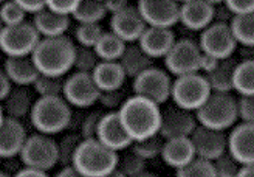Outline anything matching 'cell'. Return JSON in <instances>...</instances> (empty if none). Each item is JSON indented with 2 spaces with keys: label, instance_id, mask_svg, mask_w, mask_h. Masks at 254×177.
<instances>
[{
  "label": "cell",
  "instance_id": "6da1fadb",
  "mask_svg": "<svg viewBox=\"0 0 254 177\" xmlns=\"http://www.w3.org/2000/svg\"><path fill=\"white\" fill-rule=\"evenodd\" d=\"M118 113L124 129L133 142L160 134L163 110L154 101L138 95L129 96Z\"/></svg>",
  "mask_w": 254,
  "mask_h": 177
},
{
  "label": "cell",
  "instance_id": "7a4b0ae2",
  "mask_svg": "<svg viewBox=\"0 0 254 177\" xmlns=\"http://www.w3.org/2000/svg\"><path fill=\"white\" fill-rule=\"evenodd\" d=\"M76 48L73 39L65 34L59 37H42L31 55V59L42 75L65 77L74 69Z\"/></svg>",
  "mask_w": 254,
  "mask_h": 177
},
{
  "label": "cell",
  "instance_id": "3957f363",
  "mask_svg": "<svg viewBox=\"0 0 254 177\" xmlns=\"http://www.w3.org/2000/svg\"><path fill=\"white\" fill-rule=\"evenodd\" d=\"M30 121L33 128L45 135H58L73 123V112L64 96L37 98L33 106Z\"/></svg>",
  "mask_w": 254,
  "mask_h": 177
},
{
  "label": "cell",
  "instance_id": "277c9868",
  "mask_svg": "<svg viewBox=\"0 0 254 177\" xmlns=\"http://www.w3.org/2000/svg\"><path fill=\"white\" fill-rule=\"evenodd\" d=\"M120 154L98 138L82 140L73 160V167L85 177H104L118 168Z\"/></svg>",
  "mask_w": 254,
  "mask_h": 177
},
{
  "label": "cell",
  "instance_id": "5b68a950",
  "mask_svg": "<svg viewBox=\"0 0 254 177\" xmlns=\"http://www.w3.org/2000/svg\"><path fill=\"white\" fill-rule=\"evenodd\" d=\"M195 115L198 124L226 132L228 129H233L240 120L239 99H236L231 93L212 92L206 103L195 112Z\"/></svg>",
  "mask_w": 254,
  "mask_h": 177
},
{
  "label": "cell",
  "instance_id": "8992f818",
  "mask_svg": "<svg viewBox=\"0 0 254 177\" xmlns=\"http://www.w3.org/2000/svg\"><path fill=\"white\" fill-rule=\"evenodd\" d=\"M212 90L205 75L189 73L175 77L172 84V101L175 106L183 107L190 112H197L206 99L211 96Z\"/></svg>",
  "mask_w": 254,
  "mask_h": 177
},
{
  "label": "cell",
  "instance_id": "52a82bcc",
  "mask_svg": "<svg viewBox=\"0 0 254 177\" xmlns=\"http://www.w3.org/2000/svg\"><path fill=\"white\" fill-rule=\"evenodd\" d=\"M41 34L33 22H23L0 30V48L6 58L31 56L37 44L41 42Z\"/></svg>",
  "mask_w": 254,
  "mask_h": 177
},
{
  "label": "cell",
  "instance_id": "ba28073f",
  "mask_svg": "<svg viewBox=\"0 0 254 177\" xmlns=\"http://www.w3.org/2000/svg\"><path fill=\"white\" fill-rule=\"evenodd\" d=\"M19 157L25 167L48 171L59 163V146L52 135L36 132L28 137Z\"/></svg>",
  "mask_w": 254,
  "mask_h": 177
},
{
  "label": "cell",
  "instance_id": "9c48e42d",
  "mask_svg": "<svg viewBox=\"0 0 254 177\" xmlns=\"http://www.w3.org/2000/svg\"><path fill=\"white\" fill-rule=\"evenodd\" d=\"M172 84L169 72L152 66L133 80V93L161 106L172 98Z\"/></svg>",
  "mask_w": 254,
  "mask_h": 177
},
{
  "label": "cell",
  "instance_id": "30bf717a",
  "mask_svg": "<svg viewBox=\"0 0 254 177\" xmlns=\"http://www.w3.org/2000/svg\"><path fill=\"white\" fill-rule=\"evenodd\" d=\"M203 52L200 44L192 39H177L168 56L164 58V64L171 75L182 77L189 73H200Z\"/></svg>",
  "mask_w": 254,
  "mask_h": 177
},
{
  "label": "cell",
  "instance_id": "8fae6325",
  "mask_svg": "<svg viewBox=\"0 0 254 177\" xmlns=\"http://www.w3.org/2000/svg\"><path fill=\"white\" fill-rule=\"evenodd\" d=\"M198 44L203 53L220 61L233 58L239 45L231 30V25L219 22H212L206 30L200 33Z\"/></svg>",
  "mask_w": 254,
  "mask_h": 177
},
{
  "label": "cell",
  "instance_id": "7c38bea8",
  "mask_svg": "<svg viewBox=\"0 0 254 177\" xmlns=\"http://www.w3.org/2000/svg\"><path fill=\"white\" fill-rule=\"evenodd\" d=\"M101 90L93 80L92 73L74 72L65 78L64 98L68 101L71 107L87 109L95 103H99Z\"/></svg>",
  "mask_w": 254,
  "mask_h": 177
},
{
  "label": "cell",
  "instance_id": "4fadbf2b",
  "mask_svg": "<svg viewBox=\"0 0 254 177\" xmlns=\"http://www.w3.org/2000/svg\"><path fill=\"white\" fill-rule=\"evenodd\" d=\"M136 6L147 27L172 28L180 23V3L177 0H138Z\"/></svg>",
  "mask_w": 254,
  "mask_h": 177
},
{
  "label": "cell",
  "instance_id": "5bb4252c",
  "mask_svg": "<svg viewBox=\"0 0 254 177\" xmlns=\"http://www.w3.org/2000/svg\"><path fill=\"white\" fill-rule=\"evenodd\" d=\"M198 126L195 112L186 110L179 106H169L161 113V128L160 135L164 140L169 138L190 137Z\"/></svg>",
  "mask_w": 254,
  "mask_h": 177
},
{
  "label": "cell",
  "instance_id": "9a60e30c",
  "mask_svg": "<svg viewBox=\"0 0 254 177\" xmlns=\"http://www.w3.org/2000/svg\"><path fill=\"white\" fill-rule=\"evenodd\" d=\"M146 28L147 23L136 5H129L110 19V31L120 36L126 44H136Z\"/></svg>",
  "mask_w": 254,
  "mask_h": 177
},
{
  "label": "cell",
  "instance_id": "2e32d148",
  "mask_svg": "<svg viewBox=\"0 0 254 177\" xmlns=\"http://www.w3.org/2000/svg\"><path fill=\"white\" fill-rule=\"evenodd\" d=\"M190 140L195 148L197 157L206 160H217L228 151V135L223 131L211 129L206 126L198 124L194 134L190 135Z\"/></svg>",
  "mask_w": 254,
  "mask_h": 177
},
{
  "label": "cell",
  "instance_id": "e0dca14e",
  "mask_svg": "<svg viewBox=\"0 0 254 177\" xmlns=\"http://www.w3.org/2000/svg\"><path fill=\"white\" fill-rule=\"evenodd\" d=\"M98 140L106 145L107 148L117 151H126L127 148H132L133 140L130 135L127 134L124 126L121 123L118 112H104L103 118H101L99 128H98Z\"/></svg>",
  "mask_w": 254,
  "mask_h": 177
},
{
  "label": "cell",
  "instance_id": "ac0fdd59",
  "mask_svg": "<svg viewBox=\"0 0 254 177\" xmlns=\"http://www.w3.org/2000/svg\"><path fill=\"white\" fill-rule=\"evenodd\" d=\"M27 129L20 120L2 115L0 126V156L2 159H14L20 156L22 149L28 140Z\"/></svg>",
  "mask_w": 254,
  "mask_h": 177
},
{
  "label": "cell",
  "instance_id": "d6986e66",
  "mask_svg": "<svg viewBox=\"0 0 254 177\" xmlns=\"http://www.w3.org/2000/svg\"><path fill=\"white\" fill-rule=\"evenodd\" d=\"M228 151L240 165L254 163V124L237 123L228 135Z\"/></svg>",
  "mask_w": 254,
  "mask_h": 177
},
{
  "label": "cell",
  "instance_id": "ffe728a7",
  "mask_svg": "<svg viewBox=\"0 0 254 177\" xmlns=\"http://www.w3.org/2000/svg\"><path fill=\"white\" fill-rule=\"evenodd\" d=\"M214 22V6L206 0H189L180 5V23L186 30L203 31Z\"/></svg>",
  "mask_w": 254,
  "mask_h": 177
},
{
  "label": "cell",
  "instance_id": "44dd1931",
  "mask_svg": "<svg viewBox=\"0 0 254 177\" xmlns=\"http://www.w3.org/2000/svg\"><path fill=\"white\" fill-rule=\"evenodd\" d=\"M177 37L172 28H158V27H147L143 33L141 39L138 41L139 47L152 58H166L171 48L174 47Z\"/></svg>",
  "mask_w": 254,
  "mask_h": 177
},
{
  "label": "cell",
  "instance_id": "7402d4cb",
  "mask_svg": "<svg viewBox=\"0 0 254 177\" xmlns=\"http://www.w3.org/2000/svg\"><path fill=\"white\" fill-rule=\"evenodd\" d=\"M197 157L195 148L192 145L190 137H182V138H169L164 140L161 159L168 167L180 170L186 167L189 162H192Z\"/></svg>",
  "mask_w": 254,
  "mask_h": 177
},
{
  "label": "cell",
  "instance_id": "603a6c76",
  "mask_svg": "<svg viewBox=\"0 0 254 177\" xmlns=\"http://www.w3.org/2000/svg\"><path fill=\"white\" fill-rule=\"evenodd\" d=\"M36 30L39 31L41 37H59L65 36V33L70 30L71 17L58 14L52 9H42L37 14L33 16V20Z\"/></svg>",
  "mask_w": 254,
  "mask_h": 177
},
{
  "label": "cell",
  "instance_id": "cb8c5ba5",
  "mask_svg": "<svg viewBox=\"0 0 254 177\" xmlns=\"http://www.w3.org/2000/svg\"><path fill=\"white\" fill-rule=\"evenodd\" d=\"M3 72L11 78L17 87H28L36 83L39 77V70H37L34 61L31 56H20V58H6Z\"/></svg>",
  "mask_w": 254,
  "mask_h": 177
},
{
  "label": "cell",
  "instance_id": "d4e9b609",
  "mask_svg": "<svg viewBox=\"0 0 254 177\" xmlns=\"http://www.w3.org/2000/svg\"><path fill=\"white\" fill-rule=\"evenodd\" d=\"M92 75L101 92L120 90L127 78L118 61H101Z\"/></svg>",
  "mask_w": 254,
  "mask_h": 177
},
{
  "label": "cell",
  "instance_id": "484cf974",
  "mask_svg": "<svg viewBox=\"0 0 254 177\" xmlns=\"http://www.w3.org/2000/svg\"><path fill=\"white\" fill-rule=\"evenodd\" d=\"M123 70L126 72L127 78H136L143 72L154 66V59H152L144 50L139 47V44H127L121 59L118 61Z\"/></svg>",
  "mask_w": 254,
  "mask_h": 177
},
{
  "label": "cell",
  "instance_id": "4316f807",
  "mask_svg": "<svg viewBox=\"0 0 254 177\" xmlns=\"http://www.w3.org/2000/svg\"><path fill=\"white\" fill-rule=\"evenodd\" d=\"M34 103L36 101H33L31 93L28 92L27 87L16 86L11 95L6 99H3V115L16 120L30 117Z\"/></svg>",
  "mask_w": 254,
  "mask_h": 177
},
{
  "label": "cell",
  "instance_id": "83f0119b",
  "mask_svg": "<svg viewBox=\"0 0 254 177\" xmlns=\"http://www.w3.org/2000/svg\"><path fill=\"white\" fill-rule=\"evenodd\" d=\"M237 67V61L233 58L220 61L214 72L205 75L211 90L215 93H231L234 90V72Z\"/></svg>",
  "mask_w": 254,
  "mask_h": 177
},
{
  "label": "cell",
  "instance_id": "f1b7e54d",
  "mask_svg": "<svg viewBox=\"0 0 254 177\" xmlns=\"http://www.w3.org/2000/svg\"><path fill=\"white\" fill-rule=\"evenodd\" d=\"M127 44L113 31H104L103 37L95 47V52L101 61H120Z\"/></svg>",
  "mask_w": 254,
  "mask_h": 177
},
{
  "label": "cell",
  "instance_id": "f546056e",
  "mask_svg": "<svg viewBox=\"0 0 254 177\" xmlns=\"http://www.w3.org/2000/svg\"><path fill=\"white\" fill-rule=\"evenodd\" d=\"M234 92H237L239 96H254V59H242L237 62Z\"/></svg>",
  "mask_w": 254,
  "mask_h": 177
},
{
  "label": "cell",
  "instance_id": "4dcf8cb0",
  "mask_svg": "<svg viewBox=\"0 0 254 177\" xmlns=\"http://www.w3.org/2000/svg\"><path fill=\"white\" fill-rule=\"evenodd\" d=\"M109 14L104 2L101 0H82L78 9L71 16L76 23H101Z\"/></svg>",
  "mask_w": 254,
  "mask_h": 177
},
{
  "label": "cell",
  "instance_id": "1f68e13d",
  "mask_svg": "<svg viewBox=\"0 0 254 177\" xmlns=\"http://www.w3.org/2000/svg\"><path fill=\"white\" fill-rule=\"evenodd\" d=\"M230 25L239 45L254 47V12L234 16Z\"/></svg>",
  "mask_w": 254,
  "mask_h": 177
},
{
  "label": "cell",
  "instance_id": "d6a6232c",
  "mask_svg": "<svg viewBox=\"0 0 254 177\" xmlns=\"http://www.w3.org/2000/svg\"><path fill=\"white\" fill-rule=\"evenodd\" d=\"M64 87H65V77H50L42 73L33 84L34 92L39 95V98L64 96Z\"/></svg>",
  "mask_w": 254,
  "mask_h": 177
},
{
  "label": "cell",
  "instance_id": "836d02e7",
  "mask_svg": "<svg viewBox=\"0 0 254 177\" xmlns=\"http://www.w3.org/2000/svg\"><path fill=\"white\" fill-rule=\"evenodd\" d=\"M177 177H217L214 168V162L195 157L192 162H189L186 167L177 170Z\"/></svg>",
  "mask_w": 254,
  "mask_h": 177
},
{
  "label": "cell",
  "instance_id": "e575fe53",
  "mask_svg": "<svg viewBox=\"0 0 254 177\" xmlns=\"http://www.w3.org/2000/svg\"><path fill=\"white\" fill-rule=\"evenodd\" d=\"M103 34L104 30L99 23H78L74 30V39L78 45L95 48Z\"/></svg>",
  "mask_w": 254,
  "mask_h": 177
},
{
  "label": "cell",
  "instance_id": "d590c367",
  "mask_svg": "<svg viewBox=\"0 0 254 177\" xmlns=\"http://www.w3.org/2000/svg\"><path fill=\"white\" fill-rule=\"evenodd\" d=\"M82 140L84 138L81 137V134H67L61 138V142H58L59 165H62V167H71L73 165L76 151H78Z\"/></svg>",
  "mask_w": 254,
  "mask_h": 177
},
{
  "label": "cell",
  "instance_id": "8d00e7d4",
  "mask_svg": "<svg viewBox=\"0 0 254 177\" xmlns=\"http://www.w3.org/2000/svg\"><path fill=\"white\" fill-rule=\"evenodd\" d=\"M163 146H164V138L158 134L154 137L144 138V140L133 142L130 149L133 153H136L139 157H143L144 160H152V159L161 156Z\"/></svg>",
  "mask_w": 254,
  "mask_h": 177
},
{
  "label": "cell",
  "instance_id": "74e56055",
  "mask_svg": "<svg viewBox=\"0 0 254 177\" xmlns=\"http://www.w3.org/2000/svg\"><path fill=\"white\" fill-rule=\"evenodd\" d=\"M146 162L143 157H139L136 153L130 151V153H126L120 156L118 159V171H121L126 177H136L139 174H143L146 170Z\"/></svg>",
  "mask_w": 254,
  "mask_h": 177
},
{
  "label": "cell",
  "instance_id": "f35d334b",
  "mask_svg": "<svg viewBox=\"0 0 254 177\" xmlns=\"http://www.w3.org/2000/svg\"><path fill=\"white\" fill-rule=\"evenodd\" d=\"M101 62L99 56L96 55L95 48L78 45L76 48V58H74V70L84 72V73H93Z\"/></svg>",
  "mask_w": 254,
  "mask_h": 177
},
{
  "label": "cell",
  "instance_id": "ab89813d",
  "mask_svg": "<svg viewBox=\"0 0 254 177\" xmlns=\"http://www.w3.org/2000/svg\"><path fill=\"white\" fill-rule=\"evenodd\" d=\"M27 14L19 3L14 0H8V2L2 3V9H0V19H2L3 27H11V25H19L27 22Z\"/></svg>",
  "mask_w": 254,
  "mask_h": 177
},
{
  "label": "cell",
  "instance_id": "60d3db41",
  "mask_svg": "<svg viewBox=\"0 0 254 177\" xmlns=\"http://www.w3.org/2000/svg\"><path fill=\"white\" fill-rule=\"evenodd\" d=\"M214 168L215 173H217V177H239L242 165L234 159L230 151H226L223 156L214 160Z\"/></svg>",
  "mask_w": 254,
  "mask_h": 177
},
{
  "label": "cell",
  "instance_id": "b9f144b4",
  "mask_svg": "<svg viewBox=\"0 0 254 177\" xmlns=\"http://www.w3.org/2000/svg\"><path fill=\"white\" fill-rule=\"evenodd\" d=\"M103 115H104V112L95 110V112H90L82 117L81 126H79V134L84 140H87V138H96L98 128H99V123H101Z\"/></svg>",
  "mask_w": 254,
  "mask_h": 177
},
{
  "label": "cell",
  "instance_id": "7bdbcfd3",
  "mask_svg": "<svg viewBox=\"0 0 254 177\" xmlns=\"http://www.w3.org/2000/svg\"><path fill=\"white\" fill-rule=\"evenodd\" d=\"M129 96H126L123 88L120 90H110V92H101V96H99V104L109 109L110 112H118L123 104L126 103V99Z\"/></svg>",
  "mask_w": 254,
  "mask_h": 177
},
{
  "label": "cell",
  "instance_id": "ee69618b",
  "mask_svg": "<svg viewBox=\"0 0 254 177\" xmlns=\"http://www.w3.org/2000/svg\"><path fill=\"white\" fill-rule=\"evenodd\" d=\"M81 2L82 0H47V8L58 12V14L71 17L81 5Z\"/></svg>",
  "mask_w": 254,
  "mask_h": 177
},
{
  "label": "cell",
  "instance_id": "f6af8a7d",
  "mask_svg": "<svg viewBox=\"0 0 254 177\" xmlns=\"http://www.w3.org/2000/svg\"><path fill=\"white\" fill-rule=\"evenodd\" d=\"M239 115L240 121L254 124V96L239 98Z\"/></svg>",
  "mask_w": 254,
  "mask_h": 177
},
{
  "label": "cell",
  "instance_id": "bcb514c9",
  "mask_svg": "<svg viewBox=\"0 0 254 177\" xmlns=\"http://www.w3.org/2000/svg\"><path fill=\"white\" fill-rule=\"evenodd\" d=\"M236 16L254 12V0H226L225 2Z\"/></svg>",
  "mask_w": 254,
  "mask_h": 177
},
{
  "label": "cell",
  "instance_id": "7dc6e473",
  "mask_svg": "<svg viewBox=\"0 0 254 177\" xmlns=\"http://www.w3.org/2000/svg\"><path fill=\"white\" fill-rule=\"evenodd\" d=\"M234 12L230 9L226 3L219 5V6H214V22H219V23H231L234 19Z\"/></svg>",
  "mask_w": 254,
  "mask_h": 177
},
{
  "label": "cell",
  "instance_id": "c3c4849f",
  "mask_svg": "<svg viewBox=\"0 0 254 177\" xmlns=\"http://www.w3.org/2000/svg\"><path fill=\"white\" fill-rule=\"evenodd\" d=\"M14 2L19 3L28 14H33V16L47 8V0H14Z\"/></svg>",
  "mask_w": 254,
  "mask_h": 177
},
{
  "label": "cell",
  "instance_id": "681fc988",
  "mask_svg": "<svg viewBox=\"0 0 254 177\" xmlns=\"http://www.w3.org/2000/svg\"><path fill=\"white\" fill-rule=\"evenodd\" d=\"M14 87H16L14 83H12L11 78L2 70V73H0V98H2V101L11 95V92L14 90Z\"/></svg>",
  "mask_w": 254,
  "mask_h": 177
},
{
  "label": "cell",
  "instance_id": "f907efd6",
  "mask_svg": "<svg viewBox=\"0 0 254 177\" xmlns=\"http://www.w3.org/2000/svg\"><path fill=\"white\" fill-rule=\"evenodd\" d=\"M219 64H220V59L203 53L201 64H200V73L201 75H208V73H211V72H214L215 69H217Z\"/></svg>",
  "mask_w": 254,
  "mask_h": 177
},
{
  "label": "cell",
  "instance_id": "816d5d0a",
  "mask_svg": "<svg viewBox=\"0 0 254 177\" xmlns=\"http://www.w3.org/2000/svg\"><path fill=\"white\" fill-rule=\"evenodd\" d=\"M104 5L107 8L109 14H117V12L126 9L130 5V0H104Z\"/></svg>",
  "mask_w": 254,
  "mask_h": 177
},
{
  "label": "cell",
  "instance_id": "f5cc1de1",
  "mask_svg": "<svg viewBox=\"0 0 254 177\" xmlns=\"http://www.w3.org/2000/svg\"><path fill=\"white\" fill-rule=\"evenodd\" d=\"M14 177H50V176L47 174V171L30 168V167H23L22 170L14 173Z\"/></svg>",
  "mask_w": 254,
  "mask_h": 177
},
{
  "label": "cell",
  "instance_id": "db71d44e",
  "mask_svg": "<svg viewBox=\"0 0 254 177\" xmlns=\"http://www.w3.org/2000/svg\"><path fill=\"white\" fill-rule=\"evenodd\" d=\"M55 177H85V176L81 174L78 170H76V168L71 165V167H62V170H61Z\"/></svg>",
  "mask_w": 254,
  "mask_h": 177
},
{
  "label": "cell",
  "instance_id": "11a10c76",
  "mask_svg": "<svg viewBox=\"0 0 254 177\" xmlns=\"http://www.w3.org/2000/svg\"><path fill=\"white\" fill-rule=\"evenodd\" d=\"M239 177H254V163H251V165H242Z\"/></svg>",
  "mask_w": 254,
  "mask_h": 177
},
{
  "label": "cell",
  "instance_id": "9f6ffc18",
  "mask_svg": "<svg viewBox=\"0 0 254 177\" xmlns=\"http://www.w3.org/2000/svg\"><path fill=\"white\" fill-rule=\"evenodd\" d=\"M206 2L212 6H219V5H223L226 0H206Z\"/></svg>",
  "mask_w": 254,
  "mask_h": 177
},
{
  "label": "cell",
  "instance_id": "6f0895ef",
  "mask_svg": "<svg viewBox=\"0 0 254 177\" xmlns=\"http://www.w3.org/2000/svg\"><path fill=\"white\" fill-rule=\"evenodd\" d=\"M104 177H126L121 171H118V170H115V171H112L110 174H107V176H104Z\"/></svg>",
  "mask_w": 254,
  "mask_h": 177
},
{
  "label": "cell",
  "instance_id": "680465c9",
  "mask_svg": "<svg viewBox=\"0 0 254 177\" xmlns=\"http://www.w3.org/2000/svg\"><path fill=\"white\" fill-rule=\"evenodd\" d=\"M136 177H158L155 173H150V171H144L143 174H139V176H136Z\"/></svg>",
  "mask_w": 254,
  "mask_h": 177
},
{
  "label": "cell",
  "instance_id": "91938a15",
  "mask_svg": "<svg viewBox=\"0 0 254 177\" xmlns=\"http://www.w3.org/2000/svg\"><path fill=\"white\" fill-rule=\"evenodd\" d=\"M0 177H14V173H8V171H2V173H0Z\"/></svg>",
  "mask_w": 254,
  "mask_h": 177
},
{
  "label": "cell",
  "instance_id": "94428289",
  "mask_svg": "<svg viewBox=\"0 0 254 177\" xmlns=\"http://www.w3.org/2000/svg\"><path fill=\"white\" fill-rule=\"evenodd\" d=\"M177 2H179V3L182 5V3H186V2H189V0H177Z\"/></svg>",
  "mask_w": 254,
  "mask_h": 177
},
{
  "label": "cell",
  "instance_id": "6125c7cd",
  "mask_svg": "<svg viewBox=\"0 0 254 177\" xmlns=\"http://www.w3.org/2000/svg\"><path fill=\"white\" fill-rule=\"evenodd\" d=\"M0 2H2V3H5V2H8V0H0Z\"/></svg>",
  "mask_w": 254,
  "mask_h": 177
},
{
  "label": "cell",
  "instance_id": "be15d7a7",
  "mask_svg": "<svg viewBox=\"0 0 254 177\" xmlns=\"http://www.w3.org/2000/svg\"><path fill=\"white\" fill-rule=\"evenodd\" d=\"M101 2H104V0H101Z\"/></svg>",
  "mask_w": 254,
  "mask_h": 177
},
{
  "label": "cell",
  "instance_id": "e7e4bbea",
  "mask_svg": "<svg viewBox=\"0 0 254 177\" xmlns=\"http://www.w3.org/2000/svg\"><path fill=\"white\" fill-rule=\"evenodd\" d=\"M130 2H132V0H130ZM136 2H138V0H136Z\"/></svg>",
  "mask_w": 254,
  "mask_h": 177
}]
</instances>
